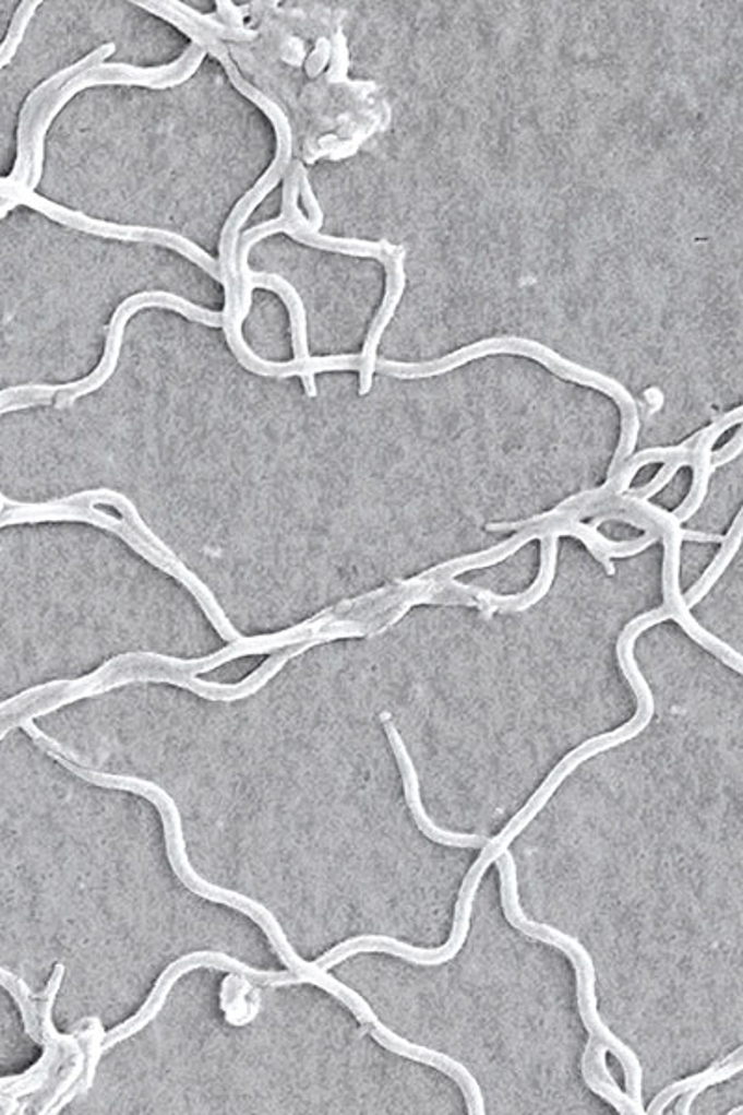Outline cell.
<instances>
[{"instance_id": "1", "label": "cell", "mask_w": 743, "mask_h": 1115, "mask_svg": "<svg viewBox=\"0 0 743 1115\" xmlns=\"http://www.w3.org/2000/svg\"><path fill=\"white\" fill-rule=\"evenodd\" d=\"M628 683H631L634 692H636V716L632 717L631 722L625 723L623 727L612 731V733H604V735L595 736L591 740L584 742L575 751H571L565 759L560 760V764L550 772L549 778L544 779L543 785L539 786V791L528 799V804L518 810L517 815L507 822L506 828L502 829L499 835L488 839L486 846L481 847L480 857L476 859L475 865L470 866L469 874L463 879L459 897H457L454 928H452L451 939L446 941V945L439 948H417L409 945V942L387 937V935H359V937H351L348 941L340 942L337 947L332 948L329 952L320 956L319 960L314 961V963L322 966L324 971H329V969L338 965V963H343L344 960H348L351 956L362 952L391 953V956H396L400 960L424 966L444 965V963L454 960L457 953L462 952L463 945L467 942V937H469L476 892H478V887H480L481 879L488 873L489 866L494 865V861L500 859L502 855L506 854L513 841L530 826L531 820L538 817L539 812L543 810L544 805L549 804V799L554 796V792L560 788L563 781L571 773L575 772L582 762H586V760L591 759L595 755L602 754V751H607V749L618 748L623 742L632 740L634 736L639 735L649 725L650 717L655 714V698L650 693L649 685H647V680H645L644 675L639 674V672L632 674L628 677Z\"/></svg>"}, {"instance_id": "2", "label": "cell", "mask_w": 743, "mask_h": 1115, "mask_svg": "<svg viewBox=\"0 0 743 1115\" xmlns=\"http://www.w3.org/2000/svg\"><path fill=\"white\" fill-rule=\"evenodd\" d=\"M166 12L179 21L177 28L187 32L188 36L194 38L195 44L203 45L208 52H213L214 57L221 60V63L226 66L227 73L231 76L232 84L248 99L263 108V112L274 121L275 132H277V156H275L274 164L256 181L255 187L251 188L250 192L245 193L244 198L238 201V205L232 209L231 216L224 225V232L219 238L218 261L219 280H221L219 283H224V287H226V309L221 312V322H224L221 328L226 331L227 343L235 352V356L238 357V361L242 363L248 370L255 375L266 376L272 370V363L256 356L242 337V322L245 318L242 315V283H240V274H238V246H240V237H242L240 229L245 224V220L250 218L255 206L277 187V182L281 181L283 175L288 171V166L292 161V131H290V123L281 108L240 76L237 66L229 57V49L226 45L221 44L211 32L195 25L194 21L187 20V15L176 8L168 7Z\"/></svg>"}, {"instance_id": "3", "label": "cell", "mask_w": 743, "mask_h": 1115, "mask_svg": "<svg viewBox=\"0 0 743 1115\" xmlns=\"http://www.w3.org/2000/svg\"><path fill=\"white\" fill-rule=\"evenodd\" d=\"M95 783L99 786H105V788H118V791L142 794V796L157 805L158 809H160V815H163L164 829H166V846H168L169 863L173 866L177 876L181 878L182 883L187 885L190 891L206 898V900H213V902H218V904L231 905L232 910L242 911L244 915L251 916L259 926H263L264 932L269 937V941L274 945L275 952L281 956L285 965L298 978H301L303 984L319 985V987L325 989V985L329 984L332 976L322 966L316 965V963H307V961L301 960L298 953L293 952L292 945L288 942L281 924L275 921L274 915L264 905L259 904L255 900H251V898L244 897V894H240V892L227 891V889L211 885L195 874L187 857L181 812L177 809V804L169 796L168 792L155 785V783H151V781H145V779L112 775V773H97Z\"/></svg>"}, {"instance_id": "4", "label": "cell", "mask_w": 743, "mask_h": 1115, "mask_svg": "<svg viewBox=\"0 0 743 1115\" xmlns=\"http://www.w3.org/2000/svg\"><path fill=\"white\" fill-rule=\"evenodd\" d=\"M494 865L499 868L500 898H502V910H504L507 923L512 924L513 928L526 935V937L544 942V945H550V947L565 952V956L575 966L578 1010H580L582 1022H584V1027L589 1032V1041L602 1040L607 1043L610 1053L621 1061V1066L625 1069L626 1093L636 1103L644 1104V1101H642L644 1069H642L639 1058H637L628 1045H625L623 1041L619 1040L618 1035L613 1034L612 1030L608 1029L607 1022L602 1021V1017H600L599 1006H597V991H595L597 976H595V963L591 953L587 952L584 945H580V941L575 939V937L563 934V932L554 928V926H550V924L536 923V921H531V918L525 915V911L520 908V894H518L517 865H515V859L510 854V850L500 859L494 861Z\"/></svg>"}, {"instance_id": "5", "label": "cell", "mask_w": 743, "mask_h": 1115, "mask_svg": "<svg viewBox=\"0 0 743 1115\" xmlns=\"http://www.w3.org/2000/svg\"><path fill=\"white\" fill-rule=\"evenodd\" d=\"M502 352L534 357V359L543 363L544 367H549L550 370H554L556 375L562 376V378L578 381V383H584V385L595 387V389H599L602 393L613 396L619 407H621V412H623V437H621L618 454H632V450L636 447L637 431H639V418H637L636 402H634L625 387L619 385L618 381L610 380V378L599 375V372L578 367L575 363L567 361V359L558 356L556 352L544 348L541 344L526 341V339L512 337L483 341V343L475 344V346H469V348L462 349V352H456L452 356L443 357L439 361L420 363V365L385 361L383 363L382 370L383 375L396 376V378H428V376L443 375L446 370L459 367L463 363L470 361L475 357L486 356V354H502Z\"/></svg>"}, {"instance_id": "6", "label": "cell", "mask_w": 743, "mask_h": 1115, "mask_svg": "<svg viewBox=\"0 0 743 1115\" xmlns=\"http://www.w3.org/2000/svg\"><path fill=\"white\" fill-rule=\"evenodd\" d=\"M145 307L171 309V311L179 312V315L188 318V320H194V322L208 325V328H221L224 325L221 312L194 306L192 301H188V299L181 298L177 294L164 293V290L134 294V296L127 298L118 307V311L113 312L112 320L108 324L105 357H103V361H100L99 368L95 370L94 375L88 376L86 380L71 383V385H25V393L34 394L36 399L41 400H50L52 396H57V407H63V405L73 404L76 399H81L84 394L99 389L113 375L116 367H118L119 352H121V344H123V331H125L129 318L132 315H136L140 309H145Z\"/></svg>"}, {"instance_id": "7", "label": "cell", "mask_w": 743, "mask_h": 1115, "mask_svg": "<svg viewBox=\"0 0 743 1115\" xmlns=\"http://www.w3.org/2000/svg\"><path fill=\"white\" fill-rule=\"evenodd\" d=\"M214 969V971L227 972V974H240L245 978L253 980L255 984L268 985V987H281V985L303 984L301 978H298L292 972H275V971H259L253 966H248L240 960H235L231 956L221 952H213V950H203V952H192L182 956L176 963L163 972V976L158 978L155 984V989L151 993L147 1003L144 1004V1008L137 1011L136 1016L129 1019V1021L119 1024L118 1029L110 1030L105 1034V1041H103V1053H108L113 1045H118L121 1041L131 1037L136 1034L140 1030L147 1027L158 1011L163 1010L164 1004L168 1000L169 991L171 987L179 982V980L187 974V972L195 971V969Z\"/></svg>"}, {"instance_id": "8", "label": "cell", "mask_w": 743, "mask_h": 1115, "mask_svg": "<svg viewBox=\"0 0 743 1115\" xmlns=\"http://www.w3.org/2000/svg\"><path fill=\"white\" fill-rule=\"evenodd\" d=\"M113 52H116V44H105L99 49L94 50L88 57L82 58L81 62L73 63V66L58 71L57 75L49 76L41 86L36 87L28 95V99H26L25 106L21 110L20 127H17V161H15V166H13V171L8 177V181L21 185V187H28V182H31L32 126H34V119H36L39 106L44 105L52 92L62 90L73 76L79 75V73L86 71L88 68L99 66Z\"/></svg>"}, {"instance_id": "9", "label": "cell", "mask_w": 743, "mask_h": 1115, "mask_svg": "<svg viewBox=\"0 0 743 1115\" xmlns=\"http://www.w3.org/2000/svg\"><path fill=\"white\" fill-rule=\"evenodd\" d=\"M380 720L383 722L385 733H387L388 742H391V748H393L396 760H398V767H400L402 781H404V794H406L407 807L411 810L412 820L417 823V828L424 833L430 841L443 844V846L451 847H483L488 842V837L470 835V833H454L448 829L439 828L435 823L431 822V818L426 812L424 804L420 798V783L419 773L417 768L412 764L411 755L407 751L406 742L402 738L400 733L394 725L393 716L388 712H382Z\"/></svg>"}, {"instance_id": "10", "label": "cell", "mask_w": 743, "mask_h": 1115, "mask_svg": "<svg viewBox=\"0 0 743 1115\" xmlns=\"http://www.w3.org/2000/svg\"><path fill=\"white\" fill-rule=\"evenodd\" d=\"M394 251L396 253H393L388 262H385V269H387V294H385V299H383L382 309H380L378 317L372 322L369 337H367V343H364V348H362L361 367H359V372H361L359 394H362V396L369 394L370 389H372V376H374L375 363H378V357H375L378 344H380L382 333L387 328L388 322H391L394 311H396V306H398L402 293H404V283H406V277H404V250L396 248Z\"/></svg>"}, {"instance_id": "11", "label": "cell", "mask_w": 743, "mask_h": 1115, "mask_svg": "<svg viewBox=\"0 0 743 1115\" xmlns=\"http://www.w3.org/2000/svg\"><path fill=\"white\" fill-rule=\"evenodd\" d=\"M219 1004H221V1010L226 1011L229 1024L244 1027V1024L255 1021L263 1003H261V991L256 989L253 980L231 972L221 984Z\"/></svg>"}, {"instance_id": "12", "label": "cell", "mask_w": 743, "mask_h": 1115, "mask_svg": "<svg viewBox=\"0 0 743 1115\" xmlns=\"http://www.w3.org/2000/svg\"><path fill=\"white\" fill-rule=\"evenodd\" d=\"M84 1024H92L88 1030L81 1032V1040L86 1041V1045H88V1061H86L88 1066L84 1067V1069H86V1077H84L82 1082L76 1080L75 1086H73V1090L68 1091V1093H65V1095H63L62 1099H60V1101L50 1108L49 1114H60L63 1106L75 1099L76 1093H86V1091H89V1088L94 1086L95 1069H97L100 1056L105 1054L103 1053V1041H105V1034H107V1032L103 1029V1022H100L97 1017H86V1019H82V1021L76 1022L71 1032L75 1034V1032H79Z\"/></svg>"}, {"instance_id": "13", "label": "cell", "mask_w": 743, "mask_h": 1115, "mask_svg": "<svg viewBox=\"0 0 743 1115\" xmlns=\"http://www.w3.org/2000/svg\"><path fill=\"white\" fill-rule=\"evenodd\" d=\"M721 543H723V547L719 550V555L714 558L712 564H710V568L706 569L705 574L700 577L699 582H697V584H695V586L686 593V597H684V605H686L687 610H690L692 606L697 605L700 598L705 597L706 593L712 590L714 584L718 582L719 577L724 573L727 566H729L732 558L736 556L740 543H742V511L738 513L736 519H734V524H732L731 532H729L727 536H723V542Z\"/></svg>"}, {"instance_id": "14", "label": "cell", "mask_w": 743, "mask_h": 1115, "mask_svg": "<svg viewBox=\"0 0 743 1115\" xmlns=\"http://www.w3.org/2000/svg\"><path fill=\"white\" fill-rule=\"evenodd\" d=\"M39 7H41L39 0L21 2L17 12L13 15L12 26H10L7 39H4V44L0 45V69L7 68L8 63L12 62L15 52L20 49V45L23 44L28 23H31L34 13H36Z\"/></svg>"}, {"instance_id": "15", "label": "cell", "mask_w": 743, "mask_h": 1115, "mask_svg": "<svg viewBox=\"0 0 743 1115\" xmlns=\"http://www.w3.org/2000/svg\"><path fill=\"white\" fill-rule=\"evenodd\" d=\"M742 1054L743 1048L738 1047L736 1051H734V1053L731 1054V1056H727V1058H724L723 1061H721V1066L718 1067V1071L714 1072L712 1077H708L706 1078V1080H703V1082H700V1084L697 1086L695 1090L687 1091V1093L681 1095L682 1101L681 1103H679V1106H676L675 1114L679 1115L690 1114V1108H692V1104H694L695 1096H699V1093H703V1091L708 1090L710 1086L719 1084V1082H724L727 1078H732L734 1077V1075H738V1072H742L743 1069Z\"/></svg>"}, {"instance_id": "16", "label": "cell", "mask_w": 743, "mask_h": 1115, "mask_svg": "<svg viewBox=\"0 0 743 1115\" xmlns=\"http://www.w3.org/2000/svg\"><path fill=\"white\" fill-rule=\"evenodd\" d=\"M171 7L184 13L188 20L194 21L195 25H200L201 28H205L206 32H211L213 36L218 39H235V41H242V39L255 38L256 32L245 31L242 26L227 25V23H219L216 21L214 15H201L194 8H188L182 2H169Z\"/></svg>"}, {"instance_id": "17", "label": "cell", "mask_w": 743, "mask_h": 1115, "mask_svg": "<svg viewBox=\"0 0 743 1115\" xmlns=\"http://www.w3.org/2000/svg\"><path fill=\"white\" fill-rule=\"evenodd\" d=\"M740 452H742V434L738 431L736 437L732 439V442H729L727 447L718 450V452H712V462H710L712 463V468L721 467L724 463L736 460Z\"/></svg>"}, {"instance_id": "18", "label": "cell", "mask_w": 743, "mask_h": 1115, "mask_svg": "<svg viewBox=\"0 0 743 1115\" xmlns=\"http://www.w3.org/2000/svg\"><path fill=\"white\" fill-rule=\"evenodd\" d=\"M327 58H329V44H327V39H320L313 57L309 58V62H307V75H319L320 71L324 69L325 63H327Z\"/></svg>"}, {"instance_id": "19", "label": "cell", "mask_w": 743, "mask_h": 1115, "mask_svg": "<svg viewBox=\"0 0 743 1115\" xmlns=\"http://www.w3.org/2000/svg\"><path fill=\"white\" fill-rule=\"evenodd\" d=\"M681 542L721 543L723 542V536H718V534H706V532H697V530L681 529Z\"/></svg>"}, {"instance_id": "20", "label": "cell", "mask_w": 743, "mask_h": 1115, "mask_svg": "<svg viewBox=\"0 0 743 1115\" xmlns=\"http://www.w3.org/2000/svg\"><path fill=\"white\" fill-rule=\"evenodd\" d=\"M311 359H313L314 376H316L319 372H322V363L319 361L320 357H311ZM303 385H305L307 394H309L311 399L316 396V383H314V380L311 381V383H303Z\"/></svg>"}, {"instance_id": "21", "label": "cell", "mask_w": 743, "mask_h": 1115, "mask_svg": "<svg viewBox=\"0 0 743 1115\" xmlns=\"http://www.w3.org/2000/svg\"><path fill=\"white\" fill-rule=\"evenodd\" d=\"M20 205L17 201H4L0 200V218H4L8 212L13 211L15 206Z\"/></svg>"}, {"instance_id": "22", "label": "cell", "mask_w": 743, "mask_h": 1115, "mask_svg": "<svg viewBox=\"0 0 743 1115\" xmlns=\"http://www.w3.org/2000/svg\"><path fill=\"white\" fill-rule=\"evenodd\" d=\"M738 1114H743L742 1106H738V1108L731 1110V1112H729V1115H738Z\"/></svg>"}]
</instances>
